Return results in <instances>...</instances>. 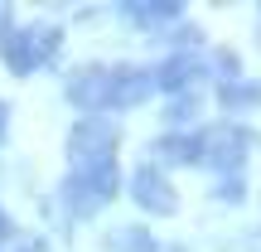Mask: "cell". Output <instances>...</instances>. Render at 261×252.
<instances>
[]
</instances>
